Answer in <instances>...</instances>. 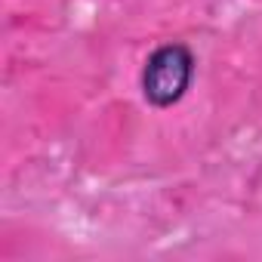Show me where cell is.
Masks as SVG:
<instances>
[{"label":"cell","mask_w":262,"mask_h":262,"mask_svg":"<svg viewBox=\"0 0 262 262\" xmlns=\"http://www.w3.org/2000/svg\"><path fill=\"white\" fill-rule=\"evenodd\" d=\"M194 74V56L185 43H167L155 50L142 68V93L155 108L176 105Z\"/></svg>","instance_id":"6da1fadb"}]
</instances>
